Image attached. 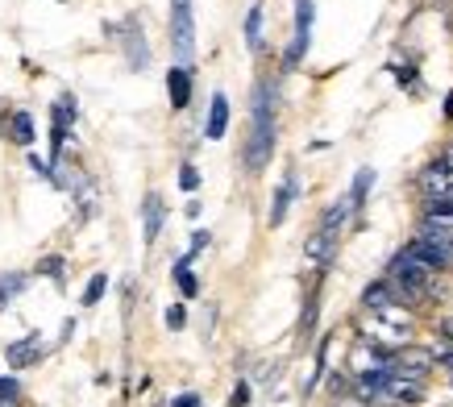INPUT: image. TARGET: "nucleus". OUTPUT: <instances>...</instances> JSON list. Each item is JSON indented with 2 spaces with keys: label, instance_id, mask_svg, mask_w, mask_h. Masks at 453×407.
Wrapping results in <instances>:
<instances>
[{
  "label": "nucleus",
  "instance_id": "cd10ccee",
  "mask_svg": "<svg viewBox=\"0 0 453 407\" xmlns=\"http://www.w3.org/2000/svg\"><path fill=\"white\" fill-rule=\"evenodd\" d=\"M9 296H13V287H9V283H4V279H0V308L9 303Z\"/></svg>",
  "mask_w": 453,
  "mask_h": 407
},
{
  "label": "nucleus",
  "instance_id": "f8f14e48",
  "mask_svg": "<svg viewBox=\"0 0 453 407\" xmlns=\"http://www.w3.org/2000/svg\"><path fill=\"white\" fill-rule=\"evenodd\" d=\"M163 220H166V204H163L158 191H150L146 204H142V229H146V242H154V237L163 233Z\"/></svg>",
  "mask_w": 453,
  "mask_h": 407
},
{
  "label": "nucleus",
  "instance_id": "4be33fe9",
  "mask_svg": "<svg viewBox=\"0 0 453 407\" xmlns=\"http://www.w3.org/2000/svg\"><path fill=\"white\" fill-rule=\"evenodd\" d=\"M38 271L46 274V279H55V283H63V258H42Z\"/></svg>",
  "mask_w": 453,
  "mask_h": 407
},
{
  "label": "nucleus",
  "instance_id": "c756f323",
  "mask_svg": "<svg viewBox=\"0 0 453 407\" xmlns=\"http://www.w3.org/2000/svg\"><path fill=\"white\" fill-rule=\"evenodd\" d=\"M4 395H17V382H4V379H0V399H4Z\"/></svg>",
  "mask_w": 453,
  "mask_h": 407
},
{
  "label": "nucleus",
  "instance_id": "f03ea898",
  "mask_svg": "<svg viewBox=\"0 0 453 407\" xmlns=\"http://www.w3.org/2000/svg\"><path fill=\"white\" fill-rule=\"evenodd\" d=\"M362 333H366V341L395 353L403 345H412L416 320H412V312H403V303H387V308H374V312L362 308Z\"/></svg>",
  "mask_w": 453,
  "mask_h": 407
},
{
  "label": "nucleus",
  "instance_id": "2f4dec72",
  "mask_svg": "<svg viewBox=\"0 0 453 407\" xmlns=\"http://www.w3.org/2000/svg\"><path fill=\"white\" fill-rule=\"evenodd\" d=\"M0 407H4V399H0Z\"/></svg>",
  "mask_w": 453,
  "mask_h": 407
},
{
  "label": "nucleus",
  "instance_id": "9b49d317",
  "mask_svg": "<svg viewBox=\"0 0 453 407\" xmlns=\"http://www.w3.org/2000/svg\"><path fill=\"white\" fill-rule=\"evenodd\" d=\"M296 191H300V179H296V171H288L275 191V204H271V229H279V225L288 220V208H291V200H296Z\"/></svg>",
  "mask_w": 453,
  "mask_h": 407
},
{
  "label": "nucleus",
  "instance_id": "a878e982",
  "mask_svg": "<svg viewBox=\"0 0 453 407\" xmlns=\"http://www.w3.org/2000/svg\"><path fill=\"white\" fill-rule=\"evenodd\" d=\"M171 407H200V395H179Z\"/></svg>",
  "mask_w": 453,
  "mask_h": 407
},
{
  "label": "nucleus",
  "instance_id": "bb28decb",
  "mask_svg": "<svg viewBox=\"0 0 453 407\" xmlns=\"http://www.w3.org/2000/svg\"><path fill=\"white\" fill-rule=\"evenodd\" d=\"M246 399H250V387H237V391H234V403H229V407H246Z\"/></svg>",
  "mask_w": 453,
  "mask_h": 407
},
{
  "label": "nucleus",
  "instance_id": "39448f33",
  "mask_svg": "<svg viewBox=\"0 0 453 407\" xmlns=\"http://www.w3.org/2000/svg\"><path fill=\"white\" fill-rule=\"evenodd\" d=\"M391 374H403V379H416L425 382L433 370H437V353L433 349H420V345H403V349L391 353Z\"/></svg>",
  "mask_w": 453,
  "mask_h": 407
},
{
  "label": "nucleus",
  "instance_id": "5701e85b",
  "mask_svg": "<svg viewBox=\"0 0 453 407\" xmlns=\"http://www.w3.org/2000/svg\"><path fill=\"white\" fill-rule=\"evenodd\" d=\"M179 188H183V191H196V188H200V171H196V166H183V175H179Z\"/></svg>",
  "mask_w": 453,
  "mask_h": 407
},
{
  "label": "nucleus",
  "instance_id": "dca6fc26",
  "mask_svg": "<svg viewBox=\"0 0 453 407\" xmlns=\"http://www.w3.org/2000/svg\"><path fill=\"white\" fill-rule=\"evenodd\" d=\"M9 134H13L17 146H29V142H34V121H29V112H13V117H9Z\"/></svg>",
  "mask_w": 453,
  "mask_h": 407
},
{
  "label": "nucleus",
  "instance_id": "4468645a",
  "mask_svg": "<svg viewBox=\"0 0 453 407\" xmlns=\"http://www.w3.org/2000/svg\"><path fill=\"white\" fill-rule=\"evenodd\" d=\"M38 337H29V341H17V345H9V366L13 370H26L34 357H38Z\"/></svg>",
  "mask_w": 453,
  "mask_h": 407
},
{
  "label": "nucleus",
  "instance_id": "f257e3e1",
  "mask_svg": "<svg viewBox=\"0 0 453 407\" xmlns=\"http://www.w3.org/2000/svg\"><path fill=\"white\" fill-rule=\"evenodd\" d=\"M271 154H275V88L262 80L254 88V104H250V137L242 163H246L250 175H262Z\"/></svg>",
  "mask_w": 453,
  "mask_h": 407
},
{
  "label": "nucleus",
  "instance_id": "f3484780",
  "mask_svg": "<svg viewBox=\"0 0 453 407\" xmlns=\"http://www.w3.org/2000/svg\"><path fill=\"white\" fill-rule=\"evenodd\" d=\"M246 46L254 50V55L262 50V4H254L250 17H246Z\"/></svg>",
  "mask_w": 453,
  "mask_h": 407
},
{
  "label": "nucleus",
  "instance_id": "b1692460",
  "mask_svg": "<svg viewBox=\"0 0 453 407\" xmlns=\"http://www.w3.org/2000/svg\"><path fill=\"white\" fill-rule=\"evenodd\" d=\"M437 337L445 341V345H453V316H441L437 320Z\"/></svg>",
  "mask_w": 453,
  "mask_h": 407
},
{
  "label": "nucleus",
  "instance_id": "ddd939ff",
  "mask_svg": "<svg viewBox=\"0 0 453 407\" xmlns=\"http://www.w3.org/2000/svg\"><path fill=\"white\" fill-rule=\"evenodd\" d=\"M229 129V96L217 92L212 96V109H208V125H204V137L208 142H220Z\"/></svg>",
  "mask_w": 453,
  "mask_h": 407
},
{
  "label": "nucleus",
  "instance_id": "412c9836",
  "mask_svg": "<svg viewBox=\"0 0 453 407\" xmlns=\"http://www.w3.org/2000/svg\"><path fill=\"white\" fill-rule=\"evenodd\" d=\"M104 287H109V279H104V274H92V283L83 291V303H96V299L104 296Z\"/></svg>",
  "mask_w": 453,
  "mask_h": 407
},
{
  "label": "nucleus",
  "instance_id": "6ab92c4d",
  "mask_svg": "<svg viewBox=\"0 0 453 407\" xmlns=\"http://www.w3.org/2000/svg\"><path fill=\"white\" fill-rule=\"evenodd\" d=\"M175 283H179V291H183L188 299H192L196 291H200V287H196V274L188 271V262H179V266H175Z\"/></svg>",
  "mask_w": 453,
  "mask_h": 407
},
{
  "label": "nucleus",
  "instance_id": "2eb2a0df",
  "mask_svg": "<svg viewBox=\"0 0 453 407\" xmlns=\"http://www.w3.org/2000/svg\"><path fill=\"white\" fill-rule=\"evenodd\" d=\"M50 117H55V129L67 134V125H75V96H58L55 109H50Z\"/></svg>",
  "mask_w": 453,
  "mask_h": 407
},
{
  "label": "nucleus",
  "instance_id": "aec40b11",
  "mask_svg": "<svg viewBox=\"0 0 453 407\" xmlns=\"http://www.w3.org/2000/svg\"><path fill=\"white\" fill-rule=\"evenodd\" d=\"M366 188H371V171H357L354 191H349V200H354V208H362V200H366Z\"/></svg>",
  "mask_w": 453,
  "mask_h": 407
},
{
  "label": "nucleus",
  "instance_id": "6e6552de",
  "mask_svg": "<svg viewBox=\"0 0 453 407\" xmlns=\"http://www.w3.org/2000/svg\"><path fill=\"white\" fill-rule=\"evenodd\" d=\"M308 38H312V0H296V38H291V50H288V71L303 58Z\"/></svg>",
  "mask_w": 453,
  "mask_h": 407
},
{
  "label": "nucleus",
  "instance_id": "20e7f679",
  "mask_svg": "<svg viewBox=\"0 0 453 407\" xmlns=\"http://www.w3.org/2000/svg\"><path fill=\"white\" fill-rule=\"evenodd\" d=\"M171 46L179 55V67H188L196 55V17L192 0H171Z\"/></svg>",
  "mask_w": 453,
  "mask_h": 407
},
{
  "label": "nucleus",
  "instance_id": "7ed1b4c3",
  "mask_svg": "<svg viewBox=\"0 0 453 407\" xmlns=\"http://www.w3.org/2000/svg\"><path fill=\"white\" fill-rule=\"evenodd\" d=\"M425 382L403 379V374H391L387 370L379 379V395H374V407H420L425 403Z\"/></svg>",
  "mask_w": 453,
  "mask_h": 407
},
{
  "label": "nucleus",
  "instance_id": "423d86ee",
  "mask_svg": "<svg viewBox=\"0 0 453 407\" xmlns=\"http://www.w3.org/2000/svg\"><path fill=\"white\" fill-rule=\"evenodd\" d=\"M416 188H420L425 200H453V166L437 158L433 166H425V171L416 175Z\"/></svg>",
  "mask_w": 453,
  "mask_h": 407
},
{
  "label": "nucleus",
  "instance_id": "c85d7f7f",
  "mask_svg": "<svg viewBox=\"0 0 453 407\" xmlns=\"http://www.w3.org/2000/svg\"><path fill=\"white\" fill-rule=\"evenodd\" d=\"M208 245V233H192V250H204Z\"/></svg>",
  "mask_w": 453,
  "mask_h": 407
},
{
  "label": "nucleus",
  "instance_id": "9d476101",
  "mask_svg": "<svg viewBox=\"0 0 453 407\" xmlns=\"http://www.w3.org/2000/svg\"><path fill=\"white\" fill-rule=\"evenodd\" d=\"M166 96H171V109H188L192 104V67L166 71Z\"/></svg>",
  "mask_w": 453,
  "mask_h": 407
},
{
  "label": "nucleus",
  "instance_id": "393cba45",
  "mask_svg": "<svg viewBox=\"0 0 453 407\" xmlns=\"http://www.w3.org/2000/svg\"><path fill=\"white\" fill-rule=\"evenodd\" d=\"M183 320H188V316H183V308L175 303V308L166 312V325H171V328H183Z\"/></svg>",
  "mask_w": 453,
  "mask_h": 407
},
{
  "label": "nucleus",
  "instance_id": "1a4fd4ad",
  "mask_svg": "<svg viewBox=\"0 0 453 407\" xmlns=\"http://www.w3.org/2000/svg\"><path fill=\"white\" fill-rule=\"evenodd\" d=\"M125 55H129V67L134 71H146V63H150V46H146V38H142V26L129 17L125 21Z\"/></svg>",
  "mask_w": 453,
  "mask_h": 407
},
{
  "label": "nucleus",
  "instance_id": "7c9ffc66",
  "mask_svg": "<svg viewBox=\"0 0 453 407\" xmlns=\"http://www.w3.org/2000/svg\"><path fill=\"white\" fill-rule=\"evenodd\" d=\"M445 117H453V92L445 96Z\"/></svg>",
  "mask_w": 453,
  "mask_h": 407
},
{
  "label": "nucleus",
  "instance_id": "a211bd4d",
  "mask_svg": "<svg viewBox=\"0 0 453 407\" xmlns=\"http://www.w3.org/2000/svg\"><path fill=\"white\" fill-rule=\"evenodd\" d=\"M75 200H80V220H88L92 212H96V183H92V179H80Z\"/></svg>",
  "mask_w": 453,
  "mask_h": 407
},
{
  "label": "nucleus",
  "instance_id": "0eeeda50",
  "mask_svg": "<svg viewBox=\"0 0 453 407\" xmlns=\"http://www.w3.org/2000/svg\"><path fill=\"white\" fill-rule=\"evenodd\" d=\"M403 250H412L416 258L425 262V266H433V271H449V266H453V250H445V245L433 242V237H425V233H416Z\"/></svg>",
  "mask_w": 453,
  "mask_h": 407
}]
</instances>
